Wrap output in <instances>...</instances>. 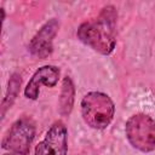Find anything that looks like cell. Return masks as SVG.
I'll use <instances>...</instances> for the list:
<instances>
[{
  "label": "cell",
  "mask_w": 155,
  "mask_h": 155,
  "mask_svg": "<svg viewBox=\"0 0 155 155\" xmlns=\"http://www.w3.org/2000/svg\"><path fill=\"white\" fill-rule=\"evenodd\" d=\"M5 155H15V154H12V153H10V154H5Z\"/></svg>",
  "instance_id": "obj_10"
},
{
  "label": "cell",
  "mask_w": 155,
  "mask_h": 155,
  "mask_svg": "<svg viewBox=\"0 0 155 155\" xmlns=\"http://www.w3.org/2000/svg\"><path fill=\"white\" fill-rule=\"evenodd\" d=\"M116 8L113 5H107L96 18L81 23L76 35L82 44L93 51L108 56L116 46Z\"/></svg>",
  "instance_id": "obj_1"
},
{
  "label": "cell",
  "mask_w": 155,
  "mask_h": 155,
  "mask_svg": "<svg viewBox=\"0 0 155 155\" xmlns=\"http://www.w3.org/2000/svg\"><path fill=\"white\" fill-rule=\"evenodd\" d=\"M68 130L62 121L53 122L44 139L36 145L34 155H67Z\"/></svg>",
  "instance_id": "obj_5"
},
{
  "label": "cell",
  "mask_w": 155,
  "mask_h": 155,
  "mask_svg": "<svg viewBox=\"0 0 155 155\" xmlns=\"http://www.w3.org/2000/svg\"><path fill=\"white\" fill-rule=\"evenodd\" d=\"M74 97H75L74 82L70 79V76H64L62 81V90L59 96V113L62 116L70 115L74 105Z\"/></svg>",
  "instance_id": "obj_8"
},
{
  "label": "cell",
  "mask_w": 155,
  "mask_h": 155,
  "mask_svg": "<svg viewBox=\"0 0 155 155\" xmlns=\"http://www.w3.org/2000/svg\"><path fill=\"white\" fill-rule=\"evenodd\" d=\"M125 133L132 148L140 153L155 150V121L144 113L133 114L125 125Z\"/></svg>",
  "instance_id": "obj_3"
},
{
  "label": "cell",
  "mask_w": 155,
  "mask_h": 155,
  "mask_svg": "<svg viewBox=\"0 0 155 155\" xmlns=\"http://www.w3.org/2000/svg\"><path fill=\"white\" fill-rule=\"evenodd\" d=\"M19 87H21V76L15 73L10 78L8 86H7V92H6V96H5L4 101H2V115L5 114L7 108H11L12 103L15 102L16 97L18 96Z\"/></svg>",
  "instance_id": "obj_9"
},
{
  "label": "cell",
  "mask_w": 155,
  "mask_h": 155,
  "mask_svg": "<svg viewBox=\"0 0 155 155\" xmlns=\"http://www.w3.org/2000/svg\"><path fill=\"white\" fill-rule=\"evenodd\" d=\"M35 137V124L29 116L16 120L2 139V149L15 155H28Z\"/></svg>",
  "instance_id": "obj_4"
},
{
  "label": "cell",
  "mask_w": 155,
  "mask_h": 155,
  "mask_svg": "<svg viewBox=\"0 0 155 155\" xmlns=\"http://www.w3.org/2000/svg\"><path fill=\"white\" fill-rule=\"evenodd\" d=\"M59 29V22L56 18L47 21L33 36L28 45V51L39 59L47 58L53 51V39Z\"/></svg>",
  "instance_id": "obj_6"
},
{
  "label": "cell",
  "mask_w": 155,
  "mask_h": 155,
  "mask_svg": "<svg viewBox=\"0 0 155 155\" xmlns=\"http://www.w3.org/2000/svg\"><path fill=\"white\" fill-rule=\"evenodd\" d=\"M80 105L84 122L93 130L107 128L114 119L115 104L107 93L91 91L82 97Z\"/></svg>",
  "instance_id": "obj_2"
},
{
  "label": "cell",
  "mask_w": 155,
  "mask_h": 155,
  "mask_svg": "<svg viewBox=\"0 0 155 155\" xmlns=\"http://www.w3.org/2000/svg\"><path fill=\"white\" fill-rule=\"evenodd\" d=\"M59 68L56 65H42L40 67L30 78L28 81L25 88H24V96L28 99H38L40 93V86L45 85L47 87H53L57 85L59 79Z\"/></svg>",
  "instance_id": "obj_7"
}]
</instances>
